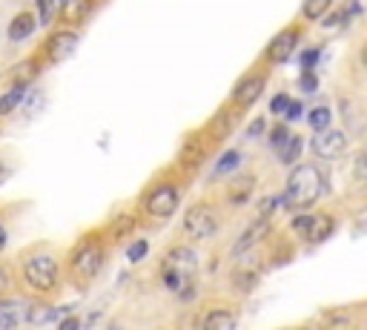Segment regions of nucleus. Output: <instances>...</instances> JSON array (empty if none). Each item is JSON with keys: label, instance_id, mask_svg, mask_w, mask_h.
<instances>
[{"label": "nucleus", "instance_id": "1", "mask_svg": "<svg viewBox=\"0 0 367 330\" xmlns=\"http://www.w3.org/2000/svg\"><path fill=\"white\" fill-rule=\"evenodd\" d=\"M325 192V178L313 167V164H299L287 178V192H284V204L293 207H310V204Z\"/></svg>", "mask_w": 367, "mask_h": 330}, {"label": "nucleus", "instance_id": "2", "mask_svg": "<svg viewBox=\"0 0 367 330\" xmlns=\"http://www.w3.org/2000/svg\"><path fill=\"white\" fill-rule=\"evenodd\" d=\"M195 253L187 250V247H178V250H172L167 259H164V284L169 287V291L181 293L184 287H187L195 276Z\"/></svg>", "mask_w": 367, "mask_h": 330}, {"label": "nucleus", "instance_id": "3", "mask_svg": "<svg viewBox=\"0 0 367 330\" xmlns=\"http://www.w3.org/2000/svg\"><path fill=\"white\" fill-rule=\"evenodd\" d=\"M26 281L37 291H52L58 281V262L52 256H32L26 262Z\"/></svg>", "mask_w": 367, "mask_h": 330}, {"label": "nucleus", "instance_id": "4", "mask_svg": "<svg viewBox=\"0 0 367 330\" xmlns=\"http://www.w3.org/2000/svg\"><path fill=\"white\" fill-rule=\"evenodd\" d=\"M218 221H215V210L207 207V204H195V207L184 219V233L190 238H210L215 233Z\"/></svg>", "mask_w": 367, "mask_h": 330}, {"label": "nucleus", "instance_id": "5", "mask_svg": "<svg viewBox=\"0 0 367 330\" xmlns=\"http://www.w3.org/2000/svg\"><path fill=\"white\" fill-rule=\"evenodd\" d=\"M175 207H178V192L169 184L155 187L150 192V198H147V213L155 216V219H169L175 213Z\"/></svg>", "mask_w": 367, "mask_h": 330}, {"label": "nucleus", "instance_id": "6", "mask_svg": "<svg viewBox=\"0 0 367 330\" xmlns=\"http://www.w3.org/2000/svg\"><path fill=\"white\" fill-rule=\"evenodd\" d=\"M101 264H104V250L98 244H83L75 253V259H72V267H75V273L80 279H92L101 270Z\"/></svg>", "mask_w": 367, "mask_h": 330}, {"label": "nucleus", "instance_id": "7", "mask_svg": "<svg viewBox=\"0 0 367 330\" xmlns=\"http://www.w3.org/2000/svg\"><path fill=\"white\" fill-rule=\"evenodd\" d=\"M347 149V135L344 133H333V130H318V135L313 138V152L318 158H339Z\"/></svg>", "mask_w": 367, "mask_h": 330}, {"label": "nucleus", "instance_id": "8", "mask_svg": "<svg viewBox=\"0 0 367 330\" xmlns=\"http://www.w3.org/2000/svg\"><path fill=\"white\" fill-rule=\"evenodd\" d=\"M296 40H299L296 29H284L282 35H275V40L267 47V58H270L272 63H284V61L293 55V49H296Z\"/></svg>", "mask_w": 367, "mask_h": 330}, {"label": "nucleus", "instance_id": "9", "mask_svg": "<svg viewBox=\"0 0 367 330\" xmlns=\"http://www.w3.org/2000/svg\"><path fill=\"white\" fill-rule=\"evenodd\" d=\"M264 92V78L261 75H247L241 84L236 87V101L241 104V106H250V104H255L258 101V95Z\"/></svg>", "mask_w": 367, "mask_h": 330}, {"label": "nucleus", "instance_id": "10", "mask_svg": "<svg viewBox=\"0 0 367 330\" xmlns=\"http://www.w3.org/2000/svg\"><path fill=\"white\" fill-rule=\"evenodd\" d=\"M78 47V35L75 32H58L49 37V44H46V52H49L52 61H61L66 55H72V49Z\"/></svg>", "mask_w": 367, "mask_h": 330}, {"label": "nucleus", "instance_id": "11", "mask_svg": "<svg viewBox=\"0 0 367 330\" xmlns=\"http://www.w3.org/2000/svg\"><path fill=\"white\" fill-rule=\"evenodd\" d=\"M333 227H336V221H333L330 216H310V219H307V227H304V233H301V236H304L307 241L318 244V241L330 238Z\"/></svg>", "mask_w": 367, "mask_h": 330}, {"label": "nucleus", "instance_id": "12", "mask_svg": "<svg viewBox=\"0 0 367 330\" xmlns=\"http://www.w3.org/2000/svg\"><path fill=\"white\" fill-rule=\"evenodd\" d=\"M270 233V221H267V216H261L255 224H250L247 230H244V236L239 238V244H236V253H244L247 247H253V244H258L264 236Z\"/></svg>", "mask_w": 367, "mask_h": 330}, {"label": "nucleus", "instance_id": "13", "mask_svg": "<svg viewBox=\"0 0 367 330\" xmlns=\"http://www.w3.org/2000/svg\"><path fill=\"white\" fill-rule=\"evenodd\" d=\"M23 319H26V305L23 302H15V299L0 302V327H15Z\"/></svg>", "mask_w": 367, "mask_h": 330}, {"label": "nucleus", "instance_id": "14", "mask_svg": "<svg viewBox=\"0 0 367 330\" xmlns=\"http://www.w3.org/2000/svg\"><path fill=\"white\" fill-rule=\"evenodd\" d=\"M26 322L32 324H55L61 322V307H52V305H32L26 310Z\"/></svg>", "mask_w": 367, "mask_h": 330}, {"label": "nucleus", "instance_id": "15", "mask_svg": "<svg viewBox=\"0 0 367 330\" xmlns=\"http://www.w3.org/2000/svg\"><path fill=\"white\" fill-rule=\"evenodd\" d=\"M32 32H35V18H32L29 12H20V15L9 23V37H12V40H26Z\"/></svg>", "mask_w": 367, "mask_h": 330}, {"label": "nucleus", "instance_id": "16", "mask_svg": "<svg viewBox=\"0 0 367 330\" xmlns=\"http://www.w3.org/2000/svg\"><path fill=\"white\" fill-rule=\"evenodd\" d=\"M204 327H210V330H233L236 327V316L229 310H212L204 319Z\"/></svg>", "mask_w": 367, "mask_h": 330}, {"label": "nucleus", "instance_id": "17", "mask_svg": "<svg viewBox=\"0 0 367 330\" xmlns=\"http://www.w3.org/2000/svg\"><path fill=\"white\" fill-rule=\"evenodd\" d=\"M301 147H304V141H301V135H290L282 147H279V158L284 161V164H293L299 155H301Z\"/></svg>", "mask_w": 367, "mask_h": 330}, {"label": "nucleus", "instance_id": "18", "mask_svg": "<svg viewBox=\"0 0 367 330\" xmlns=\"http://www.w3.org/2000/svg\"><path fill=\"white\" fill-rule=\"evenodd\" d=\"M23 95H26V90H23V84H15L6 95H0V115H9L20 101H23Z\"/></svg>", "mask_w": 367, "mask_h": 330}, {"label": "nucleus", "instance_id": "19", "mask_svg": "<svg viewBox=\"0 0 367 330\" xmlns=\"http://www.w3.org/2000/svg\"><path fill=\"white\" fill-rule=\"evenodd\" d=\"M333 0H304V18L307 20H318L321 15H325L330 9Z\"/></svg>", "mask_w": 367, "mask_h": 330}, {"label": "nucleus", "instance_id": "20", "mask_svg": "<svg viewBox=\"0 0 367 330\" xmlns=\"http://www.w3.org/2000/svg\"><path fill=\"white\" fill-rule=\"evenodd\" d=\"M61 6H64V15L69 20H80L89 12V0H66V4H61Z\"/></svg>", "mask_w": 367, "mask_h": 330}, {"label": "nucleus", "instance_id": "21", "mask_svg": "<svg viewBox=\"0 0 367 330\" xmlns=\"http://www.w3.org/2000/svg\"><path fill=\"white\" fill-rule=\"evenodd\" d=\"M310 127L318 133V130H327L330 127V109L327 106H315L310 112Z\"/></svg>", "mask_w": 367, "mask_h": 330}, {"label": "nucleus", "instance_id": "22", "mask_svg": "<svg viewBox=\"0 0 367 330\" xmlns=\"http://www.w3.org/2000/svg\"><path fill=\"white\" fill-rule=\"evenodd\" d=\"M37 72V66H35V61H26V63H18L15 69H12V80L15 84H26V80H32V75Z\"/></svg>", "mask_w": 367, "mask_h": 330}, {"label": "nucleus", "instance_id": "23", "mask_svg": "<svg viewBox=\"0 0 367 330\" xmlns=\"http://www.w3.org/2000/svg\"><path fill=\"white\" fill-rule=\"evenodd\" d=\"M239 152H227L221 161H218V167H215V176H227V173H233L239 167Z\"/></svg>", "mask_w": 367, "mask_h": 330}, {"label": "nucleus", "instance_id": "24", "mask_svg": "<svg viewBox=\"0 0 367 330\" xmlns=\"http://www.w3.org/2000/svg\"><path fill=\"white\" fill-rule=\"evenodd\" d=\"M55 6H58V0H37V9H40V23H52L55 18Z\"/></svg>", "mask_w": 367, "mask_h": 330}, {"label": "nucleus", "instance_id": "25", "mask_svg": "<svg viewBox=\"0 0 367 330\" xmlns=\"http://www.w3.org/2000/svg\"><path fill=\"white\" fill-rule=\"evenodd\" d=\"M147 250H150V244L141 238V241H135L129 250H126V259H129V262H141V259L147 256Z\"/></svg>", "mask_w": 367, "mask_h": 330}, {"label": "nucleus", "instance_id": "26", "mask_svg": "<svg viewBox=\"0 0 367 330\" xmlns=\"http://www.w3.org/2000/svg\"><path fill=\"white\" fill-rule=\"evenodd\" d=\"M290 138V133H287V127H284V123H279V127H275L272 133H270V144H272V149H279L284 141Z\"/></svg>", "mask_w": 367, "mask_h": 330}, {"label": "nucleus", "instance_id": "27", "mask_svg": "<svg viewBox=\"0 0 367 330\" xmlns=\"http://www.w3.org/2000/svg\"><path fill=\"white\" fill-rule=\"evenodd\" d=\"M301 112H304L301 101H290L287 109H284V118H287V121H296V118H301Z\"/></svg>", "mask_w": 367, "mask_h": 330}, {"label": "nucleus", "instance_id": "28", "mask_svg": "<svg viewBox=\"0 0 367 330\" xmlns=\"http://www.w3.org/2000/svg\"><path fill=\"white\" fill-rule=\"evenodd\" d=\"M287 104H290V98H287V95H275V98H272V104H270V109H272L275 115H284Z\"/></svg>", "mask_w": 367, "mask_h": 330}, {"label": "nucleus", "instance_id": "29", "mask_svg": "<svg viewBox=\"0 0 367 330\" xmlns=\"http://www.w3.org/2000/svg\"><path fill=\"white\" fill-rule=\"evenodd\" d=\"M315 87H318L315 75H313V72H304V75H301V90H304V92H313Z\"/></svg>", "mask_w": 367, "mask_h": 330}, {"label": "nucleus", "instance_id": "30", "mask_svg": "<svg viewBox=\"0 0 367 330\" xmlns=\"http://www.w3.org/2000/svg\"><path fill=\"white\" fill-rule=\"evenodd\" d=\"M315 61H318V49H307V52L301 55V63H304V66H313Z\"/></svg>", "mask_w": 367, "mask_h": 330}, {"label": "nucleus", "instance_id": "31", "mask_svg": "<svg viewBox=\"0 0 367 330\" xmlns=\"http://www.w3.org/2000/svg\"><path fill=\"white\" fill-rule=\"evenodd\" d=\"M61 327L64 330H75V327H80V322L78 319H66V322H61Z\"/></svg>", "mask_w": 367, "mask_h": 330}, {"label": "nucleus", "instance_id": "32", "mask_svg": "<svg viewBox=\"0 0 367 330\" xmlns=\"http://www.w3.org/2000/svg\"><path fill=\"white\" fill-rule=\"evenodd\" d=\"M356 176H359V178H364V158H359V161H356Z\"/></svg>", "mask_w": 367, "mask_h": 330}, {"label": "nucleus", "instance_id": "33", "mask_svg": "<svg viewBox=\"0 0 367 330\" xmlns=\"http://www.w3.org/2000/svg\"><path fill=\"white\" fill-rule=\"evenodd\" d=\"M6 247V230H4V224H0V250Z\"/></svg>", "mask_w": 367, "mask_h": 330}, {"label": "nucleus", "instance_id": "34", "mask_svg": "<svg viewBox=\"0 0 367 330\" xmlns=\"http://www.w3.org/2000/svg\"><path fill=\"white\" fill-rule=\"evenodd\" d=\"M6 281H9V279H6V273L0 270V293H4V287H6Z\"/></svg>", "mask_w": 367, "mask_h": 330}, {"label": "nucleus", "instance_id": "35", "mask_svg": "<svg viewBox=\"0 0 367 330\" xmlns=\"http://www.w3.org/2000/svg\"><path fill=\"white\" fill-rule=\"evenodd\" d=\"M6 178V167H4V161H0V181Z\"/></svg>", "mask_w": 367, "mask_h": 330}, {"label": "nucleus", "instance_id": "36", "mask_svg": "<svg viewBox=\"0 0 367 330\" xmlns=\"http://www.w3.org/2000/svg\"><path fill=\"white\" fill-rule=\"evenodd\" d=\"M61 4H66V0H61Z\"/></svg>", "mask_w": 367, "mask_h": 330}]
</instances>
